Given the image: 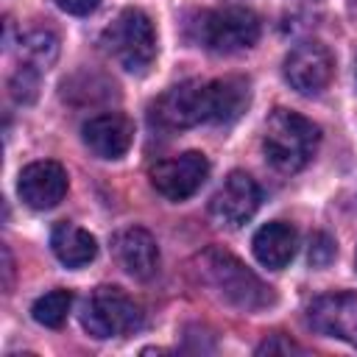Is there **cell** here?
<instances>
[{
	"instance_id": "7c38bea8",
	"label": "cell",
	"mask_w": 357,
	"mask_h": 357,
	"mask_svg": "<svg viewBox=\"0 0 357 357\" xmlns=\"http://www.w3.org/2000/svg\"><path fill=\"white\" fill-rule=\"evenodd\" d=\"M81 139L98 159H120L134 142V123L123 112H100L81 126Z\"/></svg>"
},
{
	"instance_id": "4fadbf2b",
	"label": "cell",
	"mask_w": 357,
	"mask_h": 357,
	"mask_svg": "<svg viewBox=\"0 0 357 357\" xmlns=\"http://www.w3.org/2000/svg\"><path fill=\"white\" fill-rule=\"evenodd\" d=\"M114 257H117L120 268L131 279H139V282L153 279L159 271V245H156L153 234L139 226L123 229L114 237Z\"/></svg>"
},
{
	"instance_id": "8992f818",
	"label": "cell",
	"mask_w": 357,
	"mask_h": 357,
	"mask_svg": "<svg viewBox=\"0 0 357 357\" xmlns=\"http://www.w3.org/2000/svg\"><path fill=\"white\" fill-rule=\"evenodd\" d=\"M81 324L98 340L123 337L142 326V310L126 290L100 284L86 296L81 307Z\"/></svg>"
},
{
	"instance_id": "44dd1931",
	"label": "cell",
	"mask_w": 357,
	"mask_h": 357,
	"mask_svg": "<svg viewBox=\"0 0 357 357\" xmlns=\"http://www.w3.org/2000/svg\"><path fill=\"white\" fill-rule=\"evenodd\" d=\"M265 351H268V354H273V351H298V346H296V343H287V340H284V343H282V340H265V343L257 349V354H265Z\"/></svg>"
},
{
	"instance_id": "9a60e30c",
	"label": "cell",
	"mask_w": 357,
	"mask_h": 357,
	"mask_svg": "<svg viewBox=\"0 0 357 357\" xmlns=\"http://www.w3.org/2000/svg\"><path fill=\"white\" fill-rule=\"evenodd\" d=\"M50 248H53L56 259L61 265H67V268H84L98 254L95 237L86 229H81V226H75L70 220H61V223L53 226V231H50Z\"/></svg>"
},
{
	"instance_id": "52a82bcc",
	"label": "cell",
	"mask_w": 357,
	"mask_h": 357,
	"mask_svg": "<svg viewBox=\"0 0 357 357\" xmlns=\"http://www.w3.org/2000/svg\"><path fill=\"white\" fill-rule=\"evenodd\" d=\"M335 73V59L324 42L307 39L298 42L287 56H284V78L298 95H321Z\"/></svg>"
},
{
	"instance_id": "9c48e42d",
	"label": "cell",
	"mask_w": 357,
	"mask_h": 357,
	"mask_svg": "<svg viewBox=\"0 0 357 357\" xmlns=\"http://www.w3.org/2000/svg\"><path fill=\"white\" fill-rule=\"evenodd\" d=\"M209 176V159L201 151H187L173 159H162L151 167V184L167 201H184L201 190Z\"/></svg>"
},
{
	"instance_id": "ffe728a7",
	"label": "cell",
	"mask_w": 357,
	"mask_h": 357,
	"mask_svg": "<svg viewBox=\"0 0 357 357\" xmlns=\"http://www.w3.org/2000/svg\"><path fill=\"white\" fill-rule=\"evenodd\" d=\"M67 14H75V17H84V14H92L98 8L100 0H56Z\"/></svg>"
},
{
	"instance_id": "30bf717a",
	"label": "cell",
	"mask_w": 357,
	"mask_h": 357,
	"mask_svg": "<svg viewBox=\"0 0 357 357\" xmlns=\"http://www.w3.org/2000/svg\"><path fill=\"white\" fill-rule=\"evenodd\" d=\"M307 321L318 335L357 346V293H324L307 307Z\"/></svg>"
},
{
	"instance_id": "2e32d148",
	"label": "cell",
	"mask_w": 357,
	"mask_h": 357,
	"mask_svg": "<svg viewBox=\"0 0 357 357\" xmlns=\"http://www.w3.org/2000/svg\"><path fill=\"white\" fill-rule=\"evenodd\" d=\"M70 307H73V293L64 290V287H56V290L39 296V298L33 301L31 315H33L36 324H42V326H47V329H59V326L67 321Z\"/></svg>"
},
{
	"instance_id": "8fae6325",
	"label": "cell",
	"mask_w": 357,
	"mask_h": 357,
	"mask_svg": "<svg viewBox=\"0 0 357 357\" xmlns=\"http://www.w3.org/2000/svg\"><path fill=\"white\" fill-rule=\"evenodd\" d=\"M17 192L31 209H53L67 195V170L53 159L31 162L20 170Z\"/></svg>"
},
{
	"instance_id": "e0dca14e",
	"label": "cell",
	"mask_w": 357,
	"mask_h": 357,
	"mask_svg": "<svg viewBox=\"0 0 357 357\" xmlns=\"http://www.w3.org/2000/svg\"><path fill=\"white\" fill-rule=\"evenodd\" d=\"M20 45H22V47H20V50H22V61H28V64H33V67H39V70H47V67L56 61L59 42H56V36L47 33V31H33V33H28Z\"/></svg>"
},
{
	"instance_id": "7a4b0ae2",
	"label": "cell",
	"mask_w": 357,
	"mask_h": 357,
	"mask_svg": "<svg viewBox=\"0 0 357 357\" xmlns=\"http://www.w3.org/2000/svg\"><path fill=\"white\" fill-rule=\"evenodd\" d=\"M201 276L226 304L243 312H257L273 304L271 287L257 273H251L237 257L220 248H209L201 254Z\"/></svg>"
},
{
	"instance_id": "ac0fdd59",
	"label": "cell",
	"mask_w": 357,
	"mask_h": 357,
	"mask_svg": "<svg viewBox=\"0 0 357 357\" xmlns=\"http://www.w3.org/2000/svg\"><path fill=\"white\" fill-rule=\"evenodd\" d=\"M39 75H42L39 67L22 61V64L17 67V73L11 75V81H8L14 100H20V103H31V100L36 98V92H39Z\"/></svg>"
},
{
	"instance_id": "d6986e66",
	"label": "cell",
	"mask_w": 357,
	"mask_h": 357,
	"mask_svg": "<svg viewBox=\"0 0 357 357\" xmlns=\"http://www.w3.org/2000/svg\"><path fill=\"white\" fill-rule=\"evenodd\" d=\"M332 257H335V243L326 234H315L310 240V262L315 268H324V265H329Z\"/></svg>"
},
{
	"instance_id": "5bb4252c",
	"label": "cell",
	"mask_w": 357,
	"mask_h": 357,
	"mask_svg": "<svg viewBox=\"0 0 357 357\" xmlns=\"http://www.w3.org/2000/svg\"><path fill=\"white\" fill-rule=\"evenodd\" d=\"M296 248H298V234L284 220H271L259 226L251 240V251L257 262L265 265L268 271H282L284 265H290V259L296 257Z\"/></svg>"
},
{
	"instance_id": "ba28073f",
	"label": "cell",
	"mask_w": 357,
	"mask_h": 357,
	"mask_svg": "<svg viewBox=\"0 0 357 357\" xmlns=\"http://www.w3.org/2000/svg\"><path fill=\"white\" fill-rule=\"evenodd\" d=\"M259 201H262L259 184L248 173L234 170L215 190V195L209 201V215L223 229H240L243 223H248L254 218V212L259 209Z\"/></svg>"
},
{
	"instance_id": "6da1fadb",
	"label": "cell",
	"mask_w": 357,
	"mask_h": 357,
	"mask_svg": "<svg viewBox=\"0 0 357 357\" xmlns=\"http://www.w3.org/2000/svg\"><path fill=\"white\" fill-rule=\"evenodd\" d=\"M251 100V89L245 78L229 75L215 81H184L165 89L151 114L165 128H192L201 123H231L237 120Z\"/></svg>"
},
{
	"instance_id": "3957f363",
	"label": "cell",
	"mask_w": 357,
	"mask_h": 357,
	"mask_svg": "<svg viewBox=\"0 0 357 357\" xmlns=\"http://www.w3.org/2000/svg\"><path fill=\"white\" fill-rule=\"evenodd\" d=\"M318 139H321V131L312 120L290 109H273L271 117L265 120L262 151L276 170L296 173L312 159Z\"/></svg>"
},
{
	"instance_id": "277c9868",
	"label": "cell",
	"mask_w": 357,
	"mask_h": 357,
	"mask_svg": "<svg viewBox=\"0 0 357 357\" xmlns=\"http://www.w3.org/2000/svg\"><path fill=\"white\" fill-rule=\"evenodd\" d=\"M190 39L212 53H237L259 39V17L245 6L204 8L187 22Z\"/></svg>"
},
{
	"instance_id": "5b68a950",
	"label": "cell",
	"mask_w": 357,
	"mask_h": 357,
	"mask_svg": "<svg viewBox=\"0 0 357 357\" xmlns=\"http://www.w3.org/2000/svg\"><path fill=\"white\" fill-rule=\"evenodd\" d=\"M103 53L126 73H145L156 59V31L145 11L123 8L100 33Z\"/></svg>"
}]
</instances>
